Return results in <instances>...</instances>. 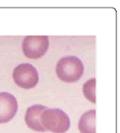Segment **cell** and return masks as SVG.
<instances>
[{"label":"cell","mask_w":120,"mask_h":133,"mask_svg":"<svg viewBox=\"0 0 120 133\" xmlns=\"http://www.w3.org/2000/svg\"><path fill=\"white\" fill-rule=\"evenodd\" d=\"M84 64L79 58L66 56L57 64L56 73L58 77L64 82L72 83L79 81L84 74Z\"/></svg>","instance_id":"6da1fadb"},{"label":"cell","mask_w":120,"mask_h":133,"mask_svg":"<svg viewBox=\"0 0 120 133\" xmlns=\"http://www.w3.org/2000/svg\"><path fill=\"white\" fill-rule=\"evenodd\" d=\"M41 123L53 133H65L71 125L67 114L59 109H47L41 115Z\"/></svg>","instance_id":"7a4b0ae2"},{"label":"cell","mask_w":120,"mask_h":133,"mask_svg":"<svg viewBox=\"0 0 120 133\" xmlns=\"http://www.w3.org/2000/svg\"><path fill=\"white\" fill-rule=\"evenodd\" d=\"M13 79L17 86L24 89L33 88L39 82V75L31 64H19L13 71Z\"/></svg>","instance_id":"3957f363"},{"label":"cell","mask_w":120,"mask_h":133,"mask_svg":"<svg viewBox=\"0 0 120 133\" xmlns=\"http://www.w3.org/2000/svg\"><path fill=\"white\" fill-rule=\"evenodd\" d=\"M49 40L47 36H27L22 43V50L29 59H37L47 53Z\"/></svg>","instance_id":"277c9868"},{"label":"cell","mask_w":120,"mask_h":133,"mask_svg":"<svg viewBox=\"0 0 120 133\" xmlns=\"http://www.w3.org/2000/svg\"><path fill=\"white\" fill-rule=\"evenodd\" d=\"M18 110L15 97L9 92H0V124L10 121Z\"/></svg>","instance_id":"5b68a950"},{"label":"cell","mask_w":120,"mask_h":133,"mask_svg":"<svg viewBox=\"0 0 120 133\" xmlns=\"http://www.w3.org/2000/svg\"><path fill=\"white\" fill-rule=\"evenodd\" d=\"M47 109L46 106L39 104L29 107L25 115V121L29 128L38 132H45L47 131L41 123V115Z\"/></svg>","instance_id":"8992f818"},{"label":"cell","mask_w":120,"mask_h":133,"mask_svg":"<svg viewBox=\"0 0 120 133\" xmlns=\"http://www.w3.org/2000/svg\"><path fill=\"white\" fill-rule=\"evenodd\" d=\"M78 128L80 133H96V110H89L80 117Z\"/></svg>","instance_id":"52a82bcc"},{"label":"cell","mask_w":120,"mask_h":133,"mask_svg":"<svg viewBox=\"0 0 120 133\" xmlns=\"http://www.w3.org/2000/svg\"><path fill=\"white\" fill-rule=\"evenodd\" d=\"M83 92L85 97L90 102L96 103V79L88 80L83 87Z\"/></svg>","instance_id":"ba28073f"}]
</instances>
